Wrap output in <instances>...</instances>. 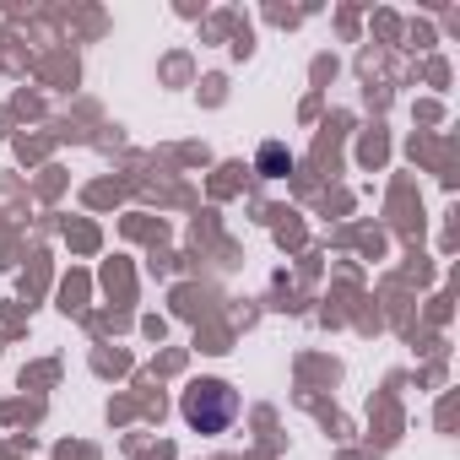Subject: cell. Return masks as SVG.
<instances>
[{
	"label": "cell",
	"instance_id": "1",
	"mask_svg": "<svg viewBox=\"0 0 460 460\" xmlns=\"http://www.w3.org/2000/svg\"><path fill=\"white\" fill-rule=\"evenodd\" d=\"M179 411H184V422L195 433H227V428H234V417H239V390L227 385V379H195L184 390Z\"/></svg>",
	"mask_w": 460,
	"mask_h": 460
},
{
	"label": "cell",
	"instance_id": "2",
	"mask_svg": "<svg viewBox=\"0 0 460 460\" xmlns=\"http://www.w3.org/2000/svg\"><path fill=\"white\" fill-rule=\"evenodd\" d=\"M288 168H293V152H288L282 141H266V146H261V179H282Z\"/></svg>",
	"mask_w": 460,
	"mask_h": 460
}]
</instances>
